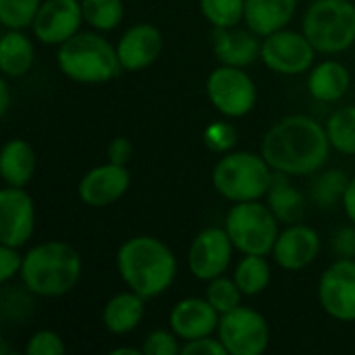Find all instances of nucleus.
<instances>
[{"label": "nucleus", "mask_w": 355, "mask_h": 355, "mask_svg": "<svg viewBox=\"0 0 355 355\" xmlns=\"http://www.w3.org/2000/svg\"><path fill=\"white\" fill-rule=\"evenodd\" d=\"M331 152L327 129L306 114H291L275 123L262 139L260 154L272 171L291 177L318 173Z\"/></svg>", "instance_id": "obj_1"}, {"label": "nucleus", "mask_w": 355, "mask_h": 355, "mask_svg": "<svg viewBox=\"0 0 355 355\" xmlns=\"http://www.w3.org/2000/svg\"><path fill=\"white\" fill-rule=\"evenodd\" d=\"M116 268L131 291L152 300L173 285L177 258L164 241L150 235H137L121 245L116 254Z\"/></svg>", "instance_id": "obj_2"}, {"label": "nucleus", "mask_w": 355, "mask_h": 355, "mask_svg": "<svg viewBox=\"0 0 355 355\" xmlns=\"http://www.w3.org/2000/svg\"><path fill=\"white\" fill-rule=\"evenodd\" d=\"M81 256L64 241H44L23 256L21 281L37 297H62L81 277Z\"/></svg>", "instance_id": "obj_3"}, {"label": "nucleus", "mask_w": 355, "mask_h": 355, "mask_svg": "<svg viewBox=\"0 0 355 355\" xmlns=\"http://www.w3.org/2000/svg\"><path fill=\"white\" fill-rule=\"evenodd\" d=\"M60 71L77 83H106L121 73L116 48L100 33H75L58 46Z\"/></svg>", "instance_id": "obj_4"}, {"label": "nucleus", "mask_w": 355, "mask_h": 355, "mask_svg": "<svg viewBox=\"0 0 355 355\" xmlns=\"http://www.w3.org/2000/svg\"><path fill=\"white\" fill-rule=\"evenodd\" d=\"M270 164L262 154L227 152L212 168L214 189L231 202H252L268 193L272 183Z\"/></svg>", "instance_id": "obj_5"}, {"label": "nucleus", "mask_w": 355, "mask_h": 355, "mask_svg": "<svg viewBox=\"0 0 355 355\" xmlns=\"http://www.w3.org/2000/svg\"><path fill=\"white\" fill-rule=\"evenodd\" d=\"M304 33L316 52H343L355 44V4L352 0H314L304 15Z\"/></svg>", "instance_id": "obj_6"}, {"label": "nucleus", "mask_w": 355, "mask_h": 355, "mask_svg": "<svg viewBox=\"0 0 355 355\" xmlns=\"http://www.w3.org/2000/svg\"><path fill=\"white\" fill-rule=\"evenodd\" d=\"M279 218L268 204L258 200L237 202L225 218V229L241 254L266 256L272 252L279 237Z\"/></svg>", "instance_id": "obj_7"}, {"label": "nucleus", "mask_w": 355, "mask_h": 355, "mask_svg": "<svg viewBox=\"0 0 355 355\" xmlns=\"http://www.w3.org/2000/svg\"><path fill=\"white\" fill-rule=\"evenodd\" d=\"M206 92L212 106L229 119H241L250 114L258 98L252 77L241 67L231 64H223L210 73Z\"/></svg>", "instance_id": "obj_8"}, {"label": "nucleus", "mask_w": 355, "mask_h": 355, "mask_svg": "<svg viewBox=\"0 0 355 355\" xmlns=\"http://www.w3.org/2000/svg\"><path fill=\"white\" fill-rule=\"evenodd\" d=\"M218 339L231 355H260L266 352L270 331L266 318L245 306L220 314Z\"/></svg>", "instance_id": "obj_9"}, {"label": "nucleus", "mask_w": 355, "mask_h": 355, "mask_svg": "<svg viewBox=\"0 0 355 355\" xmlns=\"http://www.w3.org/2000/svg\"><path fill=\"white\" fill-rule=\"evenodd\" d=\"M316 48L306 37V33L279 29L264 37L260 58L264 64L283 75H300L312 69Z\"/></svg>", "instance_id": "obj_10"}, {"label": "nucleus", "mask_w": 355, "mask_h": 355, "mask_svg": "<svg viewBox=\"0 0 355 355\" xmlns=\"http://www.w3.org/2000/svg\"><path fill=\"white\" fill-rule=\"evenodd\" d=\"M318 300L322 310L341 322L355 320V260L339 258L320 277Z\"/></svg>", "instance_id": "obj_11"}, {"label": "nucleus", "mask_w": 355, "mask_h": 355, "mask_svg": "<svg viewBox=\"0 0 355 355\" xmlns=\"http://www.w3.org/2000/svg\"><path fill=\"white\" fill-rule=\"evenodd\" d=\"M35 229V208L23 187L6 185L0 191V243L10 248L25 245Z\"/></svg>", "instance_id": "obj_12"}, {"label": "nucleus", "mask_w": 355, "mask_h": 355, "mask_svg": "<svg viewBox=\"0 0 355 355\" xmlns=\"http://www.w3.org/2000/svg\"><path fill=\"white\" fill-rule=\"evenodd\" d=\"M233 241L227 233V229L208 227L198 233L189 248V270L200 281H212L220 277L229 264L233 254Z\"/></svg>", "instance_id": "obj_13"}, {"label": "nucleus", "mask_w": 355, "mask_h": 355, "mask_svg": "<svg viewBox=\"0 0 355 355\" xmlns=\"http://www.w3.org/2000/svg\"><path fill=\"white\" fill-rule=\"evenodd\" d=\"M83 6L79 0H46L35 19L33 33L42 44H62L79 31Z\"/></svg>", "instance_id": "obj_14"}, {"label": "nucleus", "mask_w": 355, "mask_h": 355, "mask_svg": "<svg viewBox=\"0 0 355 355\" xmlns=\"http://www.w3.org/2000/svg\"><path fill=\"white\" fill-rule=\"evenodd\" d=\"M131 185V175L123 164H102L83 175L79 181V198L92 208H104L121 200Z\"/></svg>", "instance_id": "obj_15"}, {"label": "nucleus", "mask_w": 355, "mask_h": 355, "mask_svg": "<svg viewBox=\"0 0 355 355\" xmlns=\"http://www.w3.org/2000/svg\"><path fill=\"white\" fill-rule=\"evenodd\" d=\"M320 252V237L308 225H289L283 233H279L277 243L272 248L275 262L285 270H302L310 266Z\"/></svg>", "instance_id": "obj_16"}, {"label": "nucleus", "mask_w": 355, "mask_h": 355, "mask_svg": "<svg viewBox=\"0 0 355 355\" xmlns=\"http://www.w3.org/2000/svg\"><path fill=\"white\" fill-rule=\"evenodd\" d=\"M218 322L220 312L202 297L181 300L171 312V329L183 341L210 337L214 331H218Z\"/></svg>", "instance_id": "obj_17"}, {"label": "nucleus", "mask_w": 355, "mask_h": 355, "mask_svg": "<svg viewBox=\"0 0 355 355\" xmlns=\"http://www.w3.org/2000/svg\"><path fill=\"white\" fill-rule=\"evenodd\" d=\"M121 67L127 71H141L150 67L162 52V33L150 23H137L129 27L116 46Z\"/></svg>", "instance_id": "obj_18"}, {"label": "nucleus", "mask_w": 355, "mask_h": 355, "mask_svg": "<svg viewBox=\"0 0 355 355\" xmlns=\"http://www.w3.org/2000/svg\"><path fill=\"white\" fill-rule=\"evenodd\" d=\"M260 35L252 29H235V27H214L212 42H214V54L223 64L231 67H248L254 64L262 54V42Z\"/></svg>", "instance_id": "obj_19"}, {"label": "nucleus", "mask_w": 355, "mask_h": 355, "mask_svg": "<svg viewBox=\"0 0 355 355\" xmlns=\"http://www.w3.org/2000/svg\"><path fill=\"white\" fill-rule=\"evenodd\" d=\"M297 2L300 0H245L243 19L254 33L266 37L279 29H285L297 10Z\"/></svg>", "instance_id": "obj_20"}, {"label": "nucleus", "mask_w": 355, "mask_h": 355, "mask_svg": "<svg viewBox=\"0 0 355 355\" xmlns=\"http://www.w3.org/2000/svg\"><path fill=\"white\" fill-rule=\"evenodd\" d=\"M146 314V297L135 291L116 293L104 306L102 320L108 333L112 335H127L139 327Z\"/></svg>", "instance_id": "obj_21"}, {"label": "nucleus", "mask_w": 355, "mask_h": 355, "mask_svg": "<svg viewBox=\"0 0 355 355\" xmlns=\"http://www.w3.org/2000/svg\"><path fill=\"white\" fill-rule=\"evenodd\" d=\"M352 85V75L345 64L337 60H324L316 64L308 77V89L312 98L320 102H337L341 100Z\"/></svg>", "instance_id": "obj_22"}, {"label": "nucleus", "mask_w": 355, "mask_h": 355, "mask_svg": "<svg viewBox=\"0 0 355 355\" xmlns=\"http://www.w3.org/2000/svg\"><path fill=\"white\" fill-rule=\"evenodd\" d=\"M35 173V152L25 139H10L0 154V175L10 187H25Z\"/></svg>", "instance_id": "obj_23"}, {"label": "nucleus", "mask_w": 355, "mask_h": 355, "mask_svg": "<svg viewBox=\"0 0 355 355\" xmlns=\"http://www.w3.org/2000/svg\"><path fill=\"white\" fill-rule=\"evenodd\" d=\"M33 44L21 29H8L0 42V69L4 77H23L33 64Z\"/></svg>", "instance_id": "obj_24"}, {"label": "nucleus", "mask_w": 355, "mask_h": 355, "mask_svg": "<svg viewBox=\"0 0 355 355\" xmlns=\"http://www.w3.org/2000/svg\"><path fill=\"white\" fill-rule=\"evenodd\" d=\"M289 177L287 173H281V171H275L272 173V183H270V189L266 193V200H268V206L270 210L275 212V216L283 223H297L304 214V198L302 193L289 183Z\"/></svg>", "instance_id": "obj_25"}, {"label": "nucleus", "mask_w": 355, "mask_h": 355, "mask_svg": "<svg viewBox=\"0 0 355 355\" xmlns=\"http://www.w3.org/2000/svg\"><path fill=\"white\" fill-rule=\"evenodd\" d=\"M237 287L241 289L243 295H260L268 283H270V266L266 262L264 256H258V254H245L241 258V262L237 264L235 268V275H233Z\"/></svg>", "instance_id": "obj_26"}, {"label": "nucleus", "mask_w": 355, "mask_h": 355, "mask_svg": "<svg viewBox=\"0 0 355 355\" xmlns=\"http://www.w3.org/2000/svg\"><path fill=\"white\" fill-rule=\"evenodd\" d=\"M331 146L341 154H355V106H343L324 125Z\"/></svg>", "instance_id": "obj_27"}, {"label": "nucleus", "mask_w": 355, "mask_h": 355, "mask_svg": "<svg viewBox=\"0 0 355 355\" xmlns=\"http://www.w3.org/2000/svg\"><path fill=\"white\" fill-rule=\"evenodd\" d=\"M81 6L85 23L98 31L116 29L125 15L123 0H81Z\"/></svg>", "instance_id": "obj_28"}, {"label": "nucleus", "mask_w": 355, "mask_h": 355, "mask_svg": "<svg viewBox=\"0 0 355 355\" xmlns=\"http://www.w3.org/2000/svg\"><path fill=\"white\" fill-rule=\"evenodd\" d=\"M35 293L23 287H4L0 293V314L6 322L23 324L35 310Z\"/></svg>", "instance_id": "obj_29"}, {"label": "nucleus", "mask_w": 355, "mask_h": 355, "mask_svg": "<svg viewBox=\"0 0 355 355\" xmlns=\"http://www.w3.org/2000/svg\"><path fill=\"white\" fill-rule=\"evenodd\" d=\"M349 181L352 179L339 168L324 171L312 183V200L320 208H331L333 204L343 202V196H345V189H347Z\"/></svg>", "instance_id": "obj_30"}, {"label": "nucleus", "mask_w": 355, "mask_h": 355, "mask_svg": "<svg viewBox=\"0 0 355 355\" xmlns=\"http://www.w3.org/2000/svg\"><path fill=\"white\" fill-rule=\"evenodd\" d=\"M200 8L214 27H235L245 17V0H200Z\"/></svg>", "instance_id": "obj_31"}, {"label": "nucleus", "mask_w": 355, "mask_h": 355, "mask_svg": "<svg viewBox=\"0 0 355 355\" xmlns=\"http://www.w3.org/2000/svg\"><path fill=\"white\" fill-rule=\"evenodd\" d=\"M40 6L42 0H0V23L6 29H25L33 25Z\"/></svg>", "instance_id": "obj_32"}, {"label": "nucleus", "mask_w": 355, "mask_h": 355, "mask_svg": "<svg viewBox=\"0 0 355 355\" xmlns=\"http://www.w3.org/2000/svg\"><path fill=\"white\" fill-rule=\"evenodd\" d=\"M241 289L237 287L235 279H225L223 275L212 279L208 289H206V300L220 312L227 314L231 310H235L237 306H241Z\"/></svg>", "instance_id": "obj_33"}, {"label": "nucleus", "mask_w": 355, "mask_h": 355, "mask_svg": "<svg viewBox=\"0 0 355 355\" xmlns=\"http://www.w3.org/2000/svg\"><path fill=\"white\" fill-rule=\"evenodd\" d=\"M27 355H62L64 354V343L54 331H37L35 335L29 337L25 345Z\"/></svg>", "instance_id": "obj_34"}, {"label": "nucleus", "mask_w": 355, "mask_h": 355, "mask_svg": "<svg viewBox=\"0 0 355 355\" xmlns=\"http://www.w3.org/2000/svg\"><path fill=\"white\" fill-rule=\"evenodd\" d=\"M179 337L175 333H166V331H154L146 337L144 345H141V354L144 355H177L181 354V345L177 341Z\"/></svg>", "instance_id": "obj_35"}, {"label": "nucleus", "mask_w": 355, "mask_h": 355, "mask_svg": "<svg viewBox=\"0 0 355 355\" xmlns=\"http://www.w3.org/2000/svg\"><path fill=\"white\" fill-rule=\"evenodd\" d=\"M237 133L229 123H212L204 131V144L214 152H229L235 146Z\"/></svg>", "instance_id": "obj_36"}, {"label": "nucleus", "mask_w": 355, "mask_h": 355, "mask_svg": "<svg viewBox=\"0 0 355 355\" xmlns=\"http://www.w3.org/2000/svg\"><path fill=\"white\" fill-rule=\"evenodd\" d=\"M181 354L183 355H229L227 347L223 345L220 339H212L210 337H200V339H191L185 341V345H181Z\"/></svg>", "instance_id": "obj_37"}, {"label": "nucleus", "mask_w": 355, "mask_h": 355, "mask_svg": "<svg viewBox=\"0 0 355 355\" xmlns=\"http://www.w3.org/2000/svg\"><path fill=\"white\" fill-rule=\"evenodd\" d=\"M23 258L17 254V248L2 245L0 248V283H8L17 272H21Z\"/></svg>", "instance_id": "obj_38"}, {"label": "nucleus", "mask_w": 355, "mask_h": 355, "mask_svg": "<svg viewBox=\"0 0 355 355\" xmlns=\"http://www.w3.org/2000/svg\"><path fill=\"white\" fill-rule=\"evenodd\" d=\"M331 245L339 258H355V229H352V227L339 229L335 233Z\"/></svg>", "instance_id": "obj_39"}, {"label": "nucleus", "mask_w": 355, "mask_h": 355, "mask_svg": "<svg viewBox=\"0 0 355 355\" xmlns=\"http://www.w3.org/2000/svg\"><path fill=\"white\" fill-rule=\"evenodd\" d=\"M108 162H114V164H123L127 166V162L131 160L133 156V144L127 139V137H116L108 144Z\"/></svg>", "instance_id": "obj_40"}, {"label": "nucleus", "mask_w": 355, "mask_h": 355, "mask_svg": "<svg viewBox=\"0 0 355 355\" xmlns=\"http://www.w3.org/2000/svg\"><path fill=\"white\" fill-rule=\"evenodd\" d=\"M343 208H345V214L349 216V220L355 225V177L349 181L347 189H345V196H343Z\"/></svg>", "instance_id": "obj_41"}, {"label": "nucleus", "mask_w": 355, "mask_h": 355, "mask_svg": "<svg viewBox=\"0 0 355 355\" xmlns=\"http://www.w3.org/2000/svg\"><path fill=\"white\" fill-rule=\"evenodd\" d=\"M8 108H10V87L6 83V77H2L0 79V114L6 116Z\"/></svg>", "instance_id": "obj_42"}, {"label": "nucleus", "mask_w": 355, "mask_h": 355, "mask_svg": "<svg viewBox=\"0 0 355 355\" xmlns=\"http://www.w3.org/2000/svg\"><path fill=\"white\" fill-rule=\"evenodd\" d=\"M141 354V349H135V347H116V349H112L110 355H139Z\"/></svg>", "instance_id": "obj_43"}]
</instances>
